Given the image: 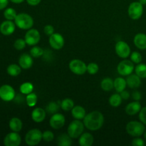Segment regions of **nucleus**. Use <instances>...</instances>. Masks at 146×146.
<instances>
[{"instance_id":"1","label":"nucleus","mask_w":146,"mask_h":146,"mask_svg":"<svg viewBox=\"0 0 146 146\" xmlns=\"http://www.w3.org/2000/svg\"><path fill=\"white\" fill-rule=\"evenodd\" d=\"M83 120L86 128L91 131L99 130L104 123V115L98 111H94L88 113Z\"/></svg>"},{"instance_id":"2","label":"nucleus","mask_w":146,"mask_h":146,"mask_svg":"<svg viewBox=\"0 0 146 146\" xmlns=\"http://www.w3.org/2000/svg\"><path fill=\"white\" fill-rule=\"evenodd\" d=\"M14 23L18 28L23 30H29L34 25V19L27 13L18 14L14 19Z\"/></svg>"},{"instance_id":"3","label":"nucleus","mask_w":146,"mask_h":146,"mask_svg":"<svg viewBox=\"0 0 146 146\" xmlns=\"http://www.w3.org/2000/svg\"><path fill=\"white\" fill-rule=\"evenodd\" d=\"M145 131V125L137 121H130L126 125V131L133 137H140L143 135Z\"/></svg>"},{"instance_id":"4","label":"nucleus","mask_w":146,"mask_h":146,"mask_svg":"<svg viewBox=\"0 0 146 146\" xmlns=\"http://www.w3.org/2000/svg\"><path fill=\"white\" fill-rule=\"evenodd\" d=\"M84 122H81V120L75 119L68 125L67 132L72 138H78L84 132Z\"/></svg>"},{"instance_id":"5","label":"nucleus","mask_w":146,"mask_h":146,"mask_svg":"<svg viewBox=\"0 0 146 146\" xmlns=\"http://www.w3.org/2000/svg\"><path fill=\"white\" fill-rule=\"evenodd\" d=\"M42 134L40 130L37 128L31 129L28 131L25 136V142L28 145L34 146L36 145L41 141L42 138Z\"/></svg>"},{"instance_id":"6","label":"nucleus","mask_w":146,"mask_h":146,"mask_svg":"<svg viewBox=\"0 0 146 146\" xmlns=\"http://www.w3.org/2000/svg\"><path fill=\"white\" fill-rule=\"evenodd\" d=\"M128 13L132 19H139L143 14V5L140 1H133L128 7Z\"/></svg>"},{"instance_id":"7","label":"nucleus","mask_w":146,"mask_h":146,"mask_svg":"<svg viewBox=\"0 0 146 146\" xmlns=\"http://www.w3.org/2000/svg\"><path fill=\"white\" fill-rule=\"evenodd\" d=\"M134 63L131 60L125 59L121 61L117 66V71L121 76H128L135 69Z\"/></svg>"},{"instance_id":"8","label":"nucleus","mask_w":146,"mask_h":146,"mask_svg":"<svg viewBox=\"0 0 146 146\" xmlns=\"http://www.w3.org/2000/svg\"><path fill=\"white\" fill-rule=\"evenodd\" d=\"M69 68L74 74L84 75L87 71V65L81 60L73 59L69 63Z\"/></svg>"},{"instance_id":"9","label":"nucleus","mask_w":146,"mask_h":146,"mask_svg":"<svg viewBox=\"0 0 146 146\" xmlns=\"http://www.w3.org/2000/svg\"><path fill=\"white\" fill-rule=\"evenodd\" d=\"M15 91L9 85H3L0 87V98L4 101H11L15 98Z\"/></svg>"},{"instance_id":"10","label":"nucleus","mask_w":146,"mask_h":146,"mask_svg":"<svg viewBox=\"0 0 146 146\" xmlns=\"http://www.w3.org/2000/svg\"><path fill=\"white\" fill-rule=\"evenodd\" d=\"M41 35L39 31L36 29H30L25 34L24 39L29 46H35L39 42Z\"/></svg>"},{"instance_id":"11","label":"nucleus","mask_w":146,"mask_h":146,"mask_svg":"<svg viewBox=\"0 0 146 146\" xmlns=\"http://www.w3.org/2000/svg\"><path fill=\"white\" fill-rule=\"evenodd\" d=\"M115 53L119 57L122 58H126L131 54V48L126 42L123 41H119L115 44Z\"/></svg>"},{"instance_id":"12","label":"nucleus","mask_w":146,"mask_h":146,"mask_svg":"<svg viewBox=\"0 0 146 146\" xmlns=\"http://www.w3.org/2000/svg\"><path fill=\"white\" fill-rule=\"evenodd\" d=\"M48 42L51 48L55 50H60L64 47L65 41L64 36L61 34L58 33H54L50 36Z\"/></svg>"},{"instance_id":"13","label":"nucleus","mask_w":146,"mask_h":146,"mask_svg":"<svg viewBox=\"0 0 146 146\" xmlns=\"http://www.w3.org/2000/svg\"><path fill=\"white\" fill-rule=\"evenodd\" d=\"M21 143V138L18 132L9 133L5 136L4 139V144L5 146H19Z\"/></svg>"},{"instance_id":"14","label":"nucleus","mask_w":146,"mask_h":146,"mask_svg":"<svg viewBox=\"0 0 146 146\" xmlns=\"http://www.w3.org/2000/svg\"><path fill=\"white\" fill-rule=\"evenodd\" d=\"M66 122L65 117L61 113H56L53 114L51 118L49 120V125L53 129L58 130L62 128Z\"/></svg>"},{"instance_id":"15","label":"nucleus","mask_w":146,"mask_h":146,"mask_svg":"<svg viewBox=\"0 0 146 146\" xmlns=\"http://www.w3.org/2000/svg\"><path fill=\"white\" fill-rule=\"evenodd\" d=\"M15 29V23L11 20H7L3 21L0 25V32L4 36H9L14 32Z\"/></svg>"},{"instance_id":"16","label":"nucleus","mask_w":146,"mask_h":146,"mask_svg":"<svg viewBox=\"0 0 146 146\" xmlns=\"http://www.w3.org/2000/svg\"><path fill=\"white\" fill-rule=\"evenodd\" d=\"M32 56L31 55H29L28 54H23L19 59V66L23 69H29L31 68L33 65Z\"/></svg>"},{"instance_id":"17","label":"nucleus","mask_w":146,"mask_h":146,"mask_svg":"<svg viewBox=\"0 0 146 146\" xmlns=\"http://www.w3.org/2000/svg\"><path fill=\"white\" fill-rule=\"evenodd\" d=\"M142 106L139 101H135L128 104L125 107V112L129 115H134L141 111Z\"/></svg>"},{"instance_id":"18","label":"nucleus","mask_w":146,"mask_h":146,"mask_svg":"<svg viewBox=\"0 0 146 146\" xmlns=\"http://www.w3.org/2000/svg\"><path fill=\"white\" fill-rule=\"evenodd\" d=\"M45 110L41 108H36L31 113V118L36 123H41L46 118Z\"/></svg>"},{"instance_id":"19","label":"nucleus","mask_w":146,"mask_h":146,"mask_svg":"<svg viewBox=\"0 0 146 146\" xmlns=\"http://www.w3.org/2000/svg\"><path fill=\"white\" fill-rule=\"evenodd\" d=\"M127 86L131 88H137L141 86V78L137 74H130L126 78Z\"/></svg>"},{"instance_id":"20","label":"nucleus","mask_w":146,"mask_h":146,"mask_svg":"<svg viewBox=\"0 0 146 146\" xmlns=\"http://www.w3.org/2000/svg\"><path fill=\"white\" fill-rule=\"evenodd\" d=\"M134 44L141 50L146 49V35L143 33H138L135 36L133 39Z\"/></svg>"},{"instance_id":"21","label":"nucleus","mask_w":146,"mask_h":146,"mask_svg":"<svg viewBox=\"0 0 146 146\" xmlns=\"http://www.w3.org/2000/svg\"><path fill=\"white\" fill-rule=\"evenodd\" d=\"M94 137L89 133H84L79 137L78 143L81 146H91L94 143Z\"/></svg>"},{"instance_id":"22","label":"nucleus","mask_w":146,"mask_h":146,"mask_svg":"<svg viewBox=\"0 0 146 146\" xmlns=\"http://www.w3.org/2000/svg\"><path fill=\"white\" fill-rule=\"evenodd\" d=\"M71 115L75 119L82 120L86 116L85 108L81 106H76L71 110Z\"/></svg>"},{"instance_id":"23","label":"nucleus","mask_w":146,"mask_h":146,"mask_svg":"<svg viewBox=\"0 0 146 146\" xmlns=\"http://www.w3.org/2000/svg\"><path fill=\"white\" fill-rule=\"evenodd\" d=\"M57 144L59 146H71L72 145V138L68 133H63L57 138Z\"/></svg>"},{"instance_id":"24","label":"nucleus","mask_w":146,"mask_h":146,"mask_svg":"<svg viewBox=\"0 0 146 146\" xmlns=\"http://www.w3.org/2000/svg\"><path fill=\"white\" fill-rule=\"evenodd\" d=\"M9 126L10 129L12 131H14V132H19L22 129V121L19 118L14 117V118H12L9 121Z\"/></svg>"},{"instance_id":"25","label":"nucleus","mask_w":146,"mask_h":146,"mask_svg":"<svg viewBox=\"0 0 146 146\" xmlns=\"http://www.w3.org/2000/svg\"><path fill=\"white\" fill-rule=\"evenodd\" d=\"M113 85L115 91L118 93H121L126 88V80L124 79L123 78H121V77H118L113 81Z\"/></svg>"},{"instance_id":"26","label":"nucleus","mask_w":146,"mask_h":146,"mask_svg":"<svg viewBox=\"0 0 146 146\" xmlns=\"http://www.w3.org/2000/svg\"><path fill=\"white\" fill-rule=\"evenodd\" d=\"M7 72L11 76H17L21 74V67L15 64H10L7 67Z\"/></svg>"},{"instance_id":"27","label":"nucleus","mask_w":146,"mask_h":146,"mask_svg":"<svg viewBox=\"0 0 146 146\" xmlns=\"http://www.w3.org/2000/svg\"><path fill=\"white\" fill-rule=\"evenodd\" d=\"M101 87L104 91H111L114 88L113 81L111 78H104L101 82Z\"/></svg>"},{"instance_id":"28","label":"nucleus","mask_w":146,"mask_h":146,"mask_svg":"<svg viewBox=\"0 0 146 146\" xmlns=\"http://www.w3.org/2000/svg\"><path fill=\"white\" fill-rule=\"evenodd\" d=\"M20 92L24 95H27L34 91V85L30 82H24L19 87Z\"/></svg>"},{"instance_id":"29","label":"nucleus","mask_w":146,"mask_h":146,"mask_svg":"<svg viewBox=\"0 0 146 146\" xmlns=\"http://www.w3.org/2000/svg\"><path fill=\"white\" fill-rule=\"evenodd\" d=\"M123 98H121V95L118 94H115L111 96L109 98V104L110 105L114 108H117L122 103Z\"/></svg>"},{"instance_id":"30","label":"nucleus","mask_w":146,"mask_h":146,"mask_svg":"<svg viewBox=\"0 0 146 146\" xmlns=\"http://www.w3.org/2000/svg\"><path fill=\"white\" fill-rule=\"evenodd\" d=\"M61 108H62L64 111H71L72 108L74 107V102L72 99L71 98H65V99L63 100L61 102Z\"/></svg>"},{"instance_id":"31","label":"nucleus","mask_w":146,"mask_h":146,"mask_svg":"<svg viewBox=\"0 0 146 146\" xmlns=\"http://www.w3.org/2000/svg\"><path fill=\"white\" fill-rule=\"evenodd\" d=\"M135 72L141 78H146V64H138L135 68Z\"/></svg>"},{"instance_id":"32","label":"nucleus","mask_w":146,"mask_h":146,"mask_svg":"<svg viewBox=\"0 0 146 146\" xmlns=\"http://www.w3.org/2000/svg\"><path fill=\"white\" fill-rule=\"evenodd\" d=\"M37 101H38V97L36 94L34 93H31L29 94H27L26 97V101H27V105L29 107H34L36 105Z\"/></svg>"},{"instance_id":"33","label":"nucleus","mask_w":146,"mask_h":146,"mask_svg":"<svg viewBox=\"0 0 146 146\" xmlns=\"http://www.w3.org/2000/svg\"><path fill=\"white\" fill-rule=\"evenodd\" d=\"M17 15V11L14 9L11 8V7L6 9L5 11H4V17L7 20H11V21L14 20Z\"/></svg>"},{"instance_id":"34","label":"nucleus","mask_w":146,"mask_h":146,"mask_svg":"<svg viewBox=\"0 0 146 146\" xmlns=\"http://www.w3.org/2000/svg\"><path fill=\"white\" fill-rule=\"evenodd\" d=\"M44 51L42 48L37 46H34V47L31 48L30 50V54L34 58H38L44 55Z\"/></svg>"},{"instance_id":"35","label":"nucleus","mask_w":146,"mask_h":146,"mask_svg":"<svg viewBox=\"0 0 146 146\" xmlns=\"http://www.w3.org/2000/svg\"><path fill=\"white\" fill-rule=\"evenodd\" d=\"M61 107V106L58 105V103L56 102H50L49 104L47 105L46 106V111L48 113L54 114L56 113L59 110V108Z\"/></svg>"},{"instance_id":"36","label":"nucleus","mask_w":146,"mask_h":146,"mask_svg":"<svg viewBox=\"0 0 146 146\" xmlns=\"http://www.w3.org/2000/svg\"><path fill=\"white\" fill-rule=\"evenodd\" d=\"M99 70L98 65L96 63H90L87 65V72L91 75H94L98 73Z\"/></svg>"},{"instance_id":"37","label":"nucleus","mask_w":146,"mask_h":146,"mask_svg":"<svg viewBox=\"0 0 146 146\" xmlns=\"http://www.w3.org/2000/svg\"><path fill=\"white\" fill-rule=\"evenodd\" d=\"M27 45V42H26L25 39H22V38H18L14 41V46L17 50L21 51V50L24 49Z\"/></svg>"},{"instance_id":"38","label":"nucleus","mask_w":146,"mask_h":146,"mask_svg":"<svg viewBox=\"0 0 146 146\" xmlns=\"http://www.w3.org/2000/svg\"><path fill=\"white\" fill-rule=\"evenodd\" d=\"M142 56H141V53L138 52V51H133L132 54H131V60L134 63V64H140L142 61Z\"/></svg>"},{"instance_id":"39","label":"nucleus","mask_w":146,"mask_h":146,"mask_svg":"<svg viewBox=\"0 0 146 146\" xmlns=\"http://www.w3.org/2000/svg\"><path fill=\"white\" fill-rule=\"evenodd\" d=\"M42 138L46 142H51L54 139V134L51 131H46L43 133Z\"/></svg>"},{"instance_id":"40","label":"nucleus","mask_w":146,"mask_h":146,"mask_svg":"<svg viewBox=\"0 0 146 146\" xmlns=\"http://www.w3.org/2000/svg\"><path fill=\"white\" fill-rule=\"evenodd\" d=\"M139 119L144 125H146V107L141 108L139 112Z\"/></svg>"},{"instance_id":"41","label":"nucleus","mask_w":146,"mask_h":146,"mask_svg":"<svg viewBox=\"0 0 146 146\" xmlns=\"http://www.w3.org/2000/svg\"><path fill=\"white\" fill-rule=\"evenodd\" d=\"M131 144L133 146H144L145 142L142 138H139V137H135V138L133 140Z\"/></svg>"},{"instance_id":"42","label":"nucleus","mask_w":146,"mask_h":146,"mask_svg":"<svg viewBox=\"0 0 146 146\" xmlns=\"http://www.w3.org/2000/svg\"><path fill=\"white\" fill-rule=\"evenodd\" d=\"M44 31L46 35L51 36V34H53L54 33V29L52 25L48 24V25H46L45 27H44Z\"/></svg>"},{"instance_id":"43","label":"nucleus","mask_w":146,"mask_h":146,"mask_svg":"<svg viewBox=\"0 0 146 146\" xmlns=\"http://www.w3.org/2000/svg\"><path fill=\"white\" fill-rule=\"evenodd\" d=\"M132 97L133 98L134 101H140L141 99V94L138 91H135L133 92L132 94Z\"/></svg>"},{"instance_id":"44","label":"nucleus","mask_w":146,"mask_h":146,"mask_svg":"<svg viewBox=\"0 0 146 146\" xmlns=\"http://www.w3.org/2000/svg\"><path fill=\"white\" fill-rule=\"evenodd\" d=\"M120 95H121V98H122L123 99L127 100L130 98L129 92L127 91H125V90H124V91H123L122 92H121V94H120Z\"/></svg>"},{"instance_id":"45","label":"nucleus","mask_w":146,"mask_h":146,"mask_svg":"<svg viewBox=\"0 0 146 146\" xmlns=\"http://www.w3.org/2000/svg\"><path fill=\"white\" fill-rule=\"evenodd\" d=\"M9 4V0H0V10L4 9Z\"/></svg>"},{"instance_id":"46","label":"nucleus","mask_w":146,"mask_h":146,"mask_svg":"<svg viewBox=\"0 0 146 146\" xmlns=\"http://www.w3.org/2000/svg\"><path fill=\"white\" fill-rule=\"evenodd\" d=\"M41 1V0H27V2L30 6H36L40 4Z\"/></svg>"},{"instance_id":"47","label":"nucleus","mask_w":146,"mask_h":146,"mask_svg":"<svg viewBox=\"0 0 146 146\" xmlns=\"http://www.w3.org/2000/svg\"><path fill=\"white\" fill-rule=\"evenodd\" d=\"M12 3H14V4H21L22 3L24 0H9Z\"/></svg>"},{"instance_id":"48","label":"nucleus","mask_w":146,"mask_h":146,"mask_svg":"<svg viewBox=\"0 0 146 146\" xmlns=\"http://www.w3.org/2000/svg\"><path fill=\"white\" fill-rule=\"evenodd\" d=\"M139 1L143 5H146V0H139Z\"/></svg>"},{"instance_id":"49","label":"nucleus","mask_w":146,"mask_h":146,"mask_svg":"<svg viewBox=\"0 0 146 146\" xmlns=\"http://www.w3.org/2000/svg\"><path fill=\"white\" fill-rule=\"evenodd\" d=\"M143 136H144V138H145V140L146 141V130H145V132H144V133H143Z\"/></svg>"}]
</instances>
